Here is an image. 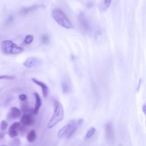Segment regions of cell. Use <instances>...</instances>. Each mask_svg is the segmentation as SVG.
Wrapping results in <instances>:
<instances>
[{
	"label": "cell",
	"mask_w": 146,
	"mask_h": 146,
	"mask_svg": "<svg viewBox=\"0 0 146 146\" xmlns=\"http://www.w3.org/2000/svg\"><path fill=\"white\" fill-rule=\"evenodd\" d=\"M26 138L29 142H30V143L34 142L36 139V133H35V130H34V129L31 130L27 133Z\"/></svg>",
	"instance_id": "obj_14"
},
{
	"label": "cell",
	"mask_w": 146,
	"mask_h": 146,
	"mask_svg": "<svg viewBox=\"0 0 146 146\" xmlns=\"http://www.w3.org/2000/svg\"><path fill=\"white\" fill-rule=\"evenodd\" d=\"M31 81L36 84V85L39 86V87H40L41 89H42V94L43 95L44 97H47V95H48V88L47 87V86L43 83V82H41L34 78H31Z\"/></svg>",
	"instance_id": "obj_7"
},
{
	"label": "cell",
	"mask_w": 146,
	"mask_h": 146,
	"mask_svg": "<svg viewBox=\"0 0 146 146\" xmlns=\"http://www.w3.org/2000/svg\"><path fill=\"white\" fill-rule=\"evenodd\" d=\"M21 123L25 126L31 125L33 122L34 119L31 115L30 114H24L21 118Z\"/></svg>",
	"instance_id": "obj_8"
},
{
	"label": "cell",
	"mask_w": 146,
	"mask_h": 146,
	"mask_svg": "<svg viewBox=\"0 0 146 146\" xmlns=\"http://www.w3.org/2000/svg\"><path fill=\"white\" fill-rule=\"evenodd\" d=\"M142 109H143V111L144 113V114L145 115V117H146V104H144L143 106V108ZM145 125H146V120H145Z\"/></svg>",
	"instance_id": "obj_24"
},
{
	"label": "cell",
	"mask_w": 146,
	"mask_h": 146,
	"mask_svg": "<svg viewBox=\"0 0 146 146\" xmlns=\"http://www.w3.org/2000/svg\"><path fill=\"white\" fill-rule=\"evenodd\" d=\"M15 77L14 76H11V75H0V79H7V80H12L14 79Z\"/></svg>",
	"instance_id": "obj_21"
},
{
	"label": "cell",
	"mask_w": 146,
	"mask_h": 146,
	"mask_svg": "<svg viewBox=\"0 0 146 146\" xmlns=\"http://www.w3.org/2000/svg\"><path fill=\"white\" fill-rule=\"evenodd\" d=\"M79 22L81 24V26H82V27L84 29V30H87L89 28V26H88V22L87 21V18L85 16V15L83 13H81L79 15Z\"/></svg>",
	"instance_id": "obj_11"
},
{
	"label": "cell",
	"mask_w": 146,
	"mask_h": 146,
	"mask_svg": "<svg viewBox=\"0 0 146 146\" xmlns=\"http://www.w3.org/2000/svg\"><path fill=\"white\" fill-rule=\"evenodd\" d=\"M106 133L107 139L110 141H113L114 139V133L111 123H108L106 127Z\"/></svg>",
	"instance_id": "obj_10"
},
{
	"label": "cell",
	"mask_w": 146,
	"mask_h": 146,
	"mask_svg": "<svg viewBox=\"0 0 146 146\" xmlns=\"http://www.w3.org/2000/svg\"><path fill=\"white\" fill-rule=\"evenodd\" d=\"M22 128V127L20 123L14 122L9 127V129L8 131L9 136L11 138L15 137L18 134V131H21Z\"/></svg>",
	"instance_id": "obj_5"
},
{
	"label": "cell",
	"mask_w": 146,
	"mask_h": 146,
	"mask_svg": "<svg viewBox=\"0 0 146 146\" xmlns=\"http://www.w3.org/2000/svg\"><path fill=\"white\" fill-rule=\"evenodd\" d=\"M19 99L22 100V101H25L27 99V96L25 94H21L19 96Z\"/></svg>",
	"instance_id": "obj_23"
},
{
	"label": "cell",
	"mask_w": 146,
	"mask_h": 146,
	"mask_svg": "<svg viewBox=\"0 0 146 146\" xmlns=\"http://www.w3.org/2000/svg\"><path fill=\"white\" fill-rule=\"evenodd\" d=\"M41 61L36 58L31 57L27 59L23 63V66H25L26 67H35L36 66H38L40 63Z\"/></svg>",
	"instance_id": "obj_6"
},
{
	"label": "cell",
	"mask_w": 146,
	"mask_h": 146,
	"mask_svg": "<svg viewBox=\"0 0 146 146\" xmlns=\"http://www.w3.org/2000/svg\"><path fill=\"white\" fill-rule=\"evenodd\" d=\"M95 132V128L94 127H91L90 128L88 131H87L86 136H85V139H88L90 138Z\"/></svg>",
	"instance_id": "obj_16"
},
{
	"label": "cell",
	"mask_w": 146,
	"mask_h": 146,
	"mask_svg": "<svg viewBox=\"0 0 146 146\" xmlns=\"http://www.w3.org/2000/svg\"><path fill=\"white\" fill-rule=\"evenodd\" d=\"M33 94L35 99V104L34 108L33 110V113L34 114H37L42 105V100L39 95L37 92H35L33 93Z\"/></svg>",
	"instance_id": "obj_9"
},
{
	"label": "cell",
	"mask_w": 146,
	"mask_h": 146,
	"mask_svg": "<svg viewBox=\"0 0 146 146\" xmlns=\"http://www.w3.org/2000/svg\"><path fill=\"white\" fill-rule=\"evenodd\" d=\"M5 135V133L4 132H0V140L3 139Z\"/></svg>",
	"instance_id": "obj_25"
},
{
	"label": "cell",
	"mask_w": 146,
	"mask_h": 146,
	"mask_svg": "<svg viewBox=\"0 0 146 146\" xmlns=\"http://www.w3.org/2000/svg\"><path fill=\"white\" fill-rule=\"evenodd\" d=\"M40 7L39 5H33L31 6L30 7H25L24 9H22L20 11L19 13L21 15H26L28 13L35 10L36 9H38V8Z\"/></svg>",
	"instance_id": "obj_12"
},
{
	"label": "cell",
	"mask_w": 146,
	"mask_h": 146,
	"mask_svg": "<svg viewBox=\"0 0 146 146\" xmlns=\"http://www.w3.org/2000/svg\"><path fill=\"white\" fill-rule=\"evenodd\" d=\"M77 125L75 124H67L63 127L58 132V137H62L64 136H67V137H70L76 131Z\"/></svg>",
	"instance_id": "obj_4"
},
{
	"label": "cell",
	"mask_w": 146,
	"mask_h": 146,
	"mask_svg": "<svg viewBox=\"0 0 146 146\" xmlns=\"http://www.w3.org/2000/svg\"><path fill=\"white\" fill-rule=\"evenodd\" d=\"M41 41L42 43H45V44H47L49 42V38H48V36L47 35H43L41 37Z\"/></svg>",
	"instance_id": "obj_22"
},
{
	"label": "cell",
	"mask_w": 146,
	"mask_h": 146,
	"mask_svg": "<svg viewBox=\"0 0 146 146\" xmlns=\"http://www.w3.org/2000/svg\"><path fill=\"white\" fill-rule=\"evenodd\" d=\"M0 146H6V145H0Z\"/></svg>",
	"instance_id": "obj_26"
},
{
	"label": "cell",
	"mask_w": 146,
	"mask_h": 146,
	"mask_svg": "<svg viewBox=\"0 0 146 146\" xmlns=\"http://www.w3.org/2000/svg\"><path fill=\"white\" fill-rule=\"evenodd\" d=\"M2 50L6 54H19L23 51V48L22 47L18 46L10 40H5L2 41Z\"/></svg>",
	"instance_id": "obj_3"
},
{
	"label": "cell",
	"mask_w": 146,
	"mask_h": 146,
	"mask_svg": "<svg viewBox=\"0 0 146 146\" xmlns=\"http://www.w3.org/2000/svg\"><path fill=\"white\" fill-rule=\"evenodd\" d=\"M7 127V123L5 120H2L1 123V129L2 131H5Z\"/></svg>",
	"instance_id": "obj_20"
},
{
	"label": "cell",
	"mask_w": 146,
	"mask_h": 146,
	"mask_svg": "<svg viewBox=\"0 0 146 146\" xmlns=\"http://www.w3.org/2000/svg\"><path fill=\"white\" fill-rule=\"evenodd\" d=\"M111 3V1H104L101 3V8L103 10H106Z\"/></svg>",
	"instance_id": "obj_15"
},
{
	"label": "cell",
	"mask_w": 146,
	"mask_h": 146,
	"mask_svg": "<svg viewBox=\"0 0 146 146\" xmlns=\"http://www.w3.org/2000/svg\"><path fill=\"white\" fill-rule=\"evenodd\" d=\"M52 17L60 26L66 29H72L74 26L71 21L59 8H55L52 11Z\"/></svg>",
	"instance_id": "obj_1"
},
{
	"label": "cell",
	"mask_w": 146,
	"mask_h": 146,
	"mask_svg": "<svg viewBox=\"0 0 146 146\" xmlns=\"http://www.w3.org/2000/svg\"><path fill=\"white\" fill-rule=\"evenodd\" d=\"M10 116L14 119L19 117L21 116V111L19 109L15 107H12L10 110Z\"/></svg>",
	"instance_id": "obj_13"
},
{
	"label": "cell",
	"mask_w": 146,
	"mask_h": 146,
	"mask_svg": "<svg viewBox=\"0 0 146 146\" xmlns=\"http://www.w3.org/2000/svg\"><path fill=\"white\" fill-rule=\"evenodd\" d=\"M62 88L63 93H67L68 91L70 90V86L67 82H62Z\"/></svg>",
	"instance_id": "obj_18"
},
{
	"label": "cell",
	"mask_w": 146,
	"mask_h": 146,
	"mask_svg": "<svg viewBox=\"0 0 146 146\" xmlns=\"http://www.w3.org/2000/svg\"><path fill=\"white\" fill-rule=\"evenodd\" d=\"M64 117V109L62 104L55 100L54 102V113L47 124L48 128H51L60 121Z\"/></svg>",
	"instance_id": "obj_2"
},
{
	"label": "cell",
	"mask_w": 146,
	"mask_h": 146,
	"mask_svg": "<svg viewBox=\"0 0 146 146\" xmlns=\"http://www.w3.org/2000/svg\"><path fill=\"white\" fill-rule=\"evenodd\" d=\"M119 146H122V145H121V144H120V145H119Z\"/></svg>",
	"instance_id": "obj_27"
},
{
	"label": "cell",
	"mask_w": 146,
	"mask_h": 146,
	"mask_svg": "<svg viewBox=\"0 0 146 146\" xmlns=\"http://www.w3.org/2000/svg\"><path fill=\"white\" fill-rule=\"evenodd\" d=\"M33 39H34V37L32 35H27L25 38L24 42L26 44H30L33 42Z\"/></svg>",
	"instance_id": "obj_19"
},
{
	"label": "cell",
	"mask_w": 146,
	"mask_h": 146,
	"mask_svg": "<svg viewBox=\"0 0 146 146\" xmlns=\"http://www.w3.org/2000/svg\"><path fill=\"white\" fill-rule=\"evenodd\" d=\"M21 142L18 138H15L13 140H11L9 144L10 146H20Z\"/></svg>",
	"instance_id": "obj_17"
}]
</instances>
